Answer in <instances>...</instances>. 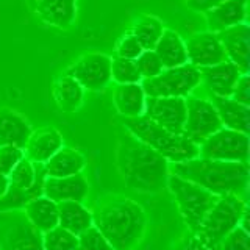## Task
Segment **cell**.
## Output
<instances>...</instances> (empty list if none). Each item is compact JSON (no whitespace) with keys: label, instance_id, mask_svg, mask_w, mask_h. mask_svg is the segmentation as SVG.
<instances>
[{"label":"cell","instance_id":"13","mask_svg":"<svg viewBox=\"0 0 250 250\" xmlns=\"http://www.w3.org/2000/svg\"><path fill=\"white\" fill-rule=\"evenodd\" d=\"M219 41H221L227 60L231 61L234 66L239 69L241 74H249L250 67V52H249V38H250V27L247 22L238 23V25L230 27L217 31Z\"/></svg>","mask_w":250,"mask_h":250},{"label":"cell","instance_id":"21","mask_svg":"<svg viewBox=\"0 0 250 250\" xmlns=\"http://www.w3.org/2000/svg\"><path fill=\"white\" fill-rule=\"evenodd\" d=\"M31 131L33 130L23 116L11 109H0V146L23 148Z\"/></svg>","mask_w":250,"mask_h":250},{"label":"cell","instance_id":"22","mask_svg":"<svg viewBox=\"0 0 250 250\" xmlns=\"http://www.w3.org/2000/svg\"><path fill=\"white\" fill-rule=\"evenodd\" d=\"M25 219L39 233H45L58 225V203L45 195L30 200L25 207Z\"/></svg>","mask_w":250,"mask_h":250},{"label":"cell","instance_id":"34","mask_svg":"<svg viewBox=\"0 0 250 250\" xmlns=\"http://www.w3.org/2000/svg\"><path fill=\"white\" fill-rule=\"evenodd\" d=\"M136 61V66L141 77L144 78H152L155 75H158L163 67V62L158 58V55L155 53V50H143V53L135 60Z\"/></svg>","mask_w":250,"mask_h":250},{"label":"cell","instance_id":"6","mask_svg":"<svg viewBox=\"0 0 250 250\" xmlns=\"http://www.w3.org/2000/svg\"><path fill=\"white\" fill-rule=\"evenodd\" d=\"M246 211H249L247 203L241 195H219L195 233L209 244H219L227 234L239 225L241 217Z\"/></svg>","mask_w":250,"mask_h":250},{"label":"cell","instance_id":"37","mask_svg":"<svg viewBox=\"0 0 250 250\" xmlns=\"http://www.w3.org/2000/svg\"><path fill=\"white\" fill-rule=\"evenodd\" d=\"M143 50H144L143 45L138 42V39L133 36L131 31L125 35L119 41V44H117V47H116L117 57L128 58V60H136L139 55L143 53Z\"/></svg>","mask_w":250,"mask_h":250},{"label":"cell","instance_id":"30","mask_svg":"<svg viewBox=\"0 0 250 250\" xmlns=\"http://www.w3.org/2000/svg\"><path fill=\"white\" fill-rule=\"evenodd\" d=\"M44 250H77L78 238L77 234L70 233L57 225L55 229L41 233Z\"/></svg>","mask_w":250,"mask_h":250},{"label":"cell","instance_id":"4","mask_svg":"<svg viewBox=\"0 0 250 250\" xmlns=\"http://www.w3.org/2000/svg\"><path fill=\"white\" fill-rule=\"evenodd\" d=\"M124 127L135 138L164 156L169 163H180L199 156V146L191 139L163 128L144 114L124 117Z\"/></svg>","mask_w":250,"mask_h":250},{"label":"cell","instance_id":"29","mask_svg":"<svg viewBox=\"0 0 250 250\" xmlns=\"http://www.w3.org/2000/svg\"><path fill=\"white\" fill-rule=\"evenodd\" d=\"M163 31H164L163 22L150 14L139 16L131 28L133 36L138 39V42L143 45L144 50H153V47L161 38Z\"/></svg>","mask_w":250,"mask_h":250},{"label":"cell","instance_id":"38","mask_svg":"<svg viewBox=\"0 0 250 250\" xmlns=\"http://www.w3.org/2000/svg\"><path fill=\"white\" fill-rule=\"evenodd\" d=\"M172 250H219V246L209 244L205 239H202L197 233L189 231Z\"/></svg>","mask_w":250,"mask_h":250},{"label":"cell","instance_id":"18","mask_svg":"<svg viewBox=\"0 0 250 250\" xmlns=\"http://www.w3.org/2000/svg\"><path fill=\"white\" fill-rule=\"evenodd\" d=\"M36 13L52 27L69 28L77 19V0H36Z\"/></svg>","mask_w":250,"mask_h":250},{"label":"cell","instance_id":"33","mask_svg":"<svg viewBox=\"0 0 250 250\" xmlns=\"http://www.w3.org/2000/svg\"><path fill=\"white\" fill-rule=\"evenodd\" d=\"M77 238H78L77 250H114L111 244L104 238V234L94 225H91L89 229H86L80 234H77Z\"/></svg>","mask_w":250,"mask_h":250},{"label":"cell","instance_id":"41","mask_svg":"<svg viewBox=\"0 0 250 250\" xmlns=\"http://www.w3.org/2000/svg\"><path fill=\"white\" fill-rule=\"evenodd\" d=\"M8 186H10V178H8V175L0 172V195H3L6 192Z\"/></svg>","mask_w":250,"mask_h":250},{"label":"cell","instance_id":"9","mask_svg":"<svg viewBox=\"0 0 250 250\" xmlns=\"http://www.w3.org/2000/svg\"><path fill=\"white\" fill-rule=\"evenodd\" d=\"M186 100V121L183 127V135L192 143L200 144L209 135L222 128V122L219 119L214 105L209 99L197 97L189 94Z\"/></svg>","mask_w":250,"mask_h":250},{"label":"cell","instance_id":"7","mask_svg":"<svg viewBox=\"0 0 250 250\" xmlns=\"http://www.w3.org/2000/svg\"><path fill=\"white\" fill-rule=\"evenodd\" d=\"M141 86L148 97H188L200 86V70L191 62L166 67L158 75L141 80Z\"/></svg>","mask_w":250,"mask_h":250},{"label":"cell","instance_id":"16","mask_svg":"<svg viewBox=\"0 0 250 250\" xmlns=\"http://www.w3.org/2000/svg\"><path fill=\"white\" fill-rule=\"evenodd\" d=\"M64 146L61 133L57 128L47 127L31 131V135L23 147V155L35 164H44Z\"/></svg>","mask_w":250,"mask_h":250},{"label":"cell","instance_id":"3","mask_svg":"<svg viewBox=\"0 0 250 250\" xmlns=\"http://www.w3.org/2000/svg\"><path fill=\"white\" fill-rule=\"evenodd\" d=\"M169 172L205 188L216 195H242L249 188V163L197 158L169 163Z\"/></svg>","mask_w":250,"mask_h":250},{"label":"cell","instance_id":"25","mask_svg":"<svg viewBox=\"0 0 250 250\" xmlns=\"http://www.w3.org/2000/svg\"><path fill=\"white\" fill-rule=\"evenodd\" d=\"M36 166V178L35 183L27 189L16 188L13 185L8 186L3 195H0V211H13V209H23L30 200H33L39 195H42V186L45 180V172L42 164H35Z\"/></svg>","mask_w":250,"mask_h":250},{"label":"cell","instance_id":"36","mask_svg":"<svg viewBox=\"0 0 250 250\" xmlns=\"http://www.w3.org/2000/svg\"><path fill=\"white\" fill-rule=\"evenodd\" d=\"M23 148L16 146H0V172L8 175L13 167L23 158Z\"/></svg>","mask_w":250,"mask_h":250},{"label":"cell","instance_id":"24","mask_svg":"<svg viewBox=\"0 0 250 250\" xmlns=\"http://www.w3.org/2000/svg\"><path fill=\"white\" fill-rule=\"evenodd\" d=\"M42 166L45 177H69L80 174L86 166V158L75 148L62 146Z\"/></svg>","mask_w":250,"mask_h":250},{"label":"cell","instance_id":"17","mask_svg":"<svg viewBox=\"0 0 250 250\" xmlns=\"http://www.w3.org/2000/svg\"><path fill=\"white\" fill-rule=\"evenodd\" d=\"M205 18L208 30L214 33L247 22V0H224L213 10L207 11Z\"/></svg>","mask_w":250,"mask_h":250},{"label":"cell","instance_id":"2","mask_svg":"<svg viewBox=\"0 0 250 250\" xmlns=\"http://www.w3.org/2000/svg\"><path fill=\"white\" fill-rule=\"evenodd\" d=\"M92 225L114 250H133L144 238L147 217L141 205L127 197H113L92 213Z\"/></svg>","mask_w":250,"mask_h":250},{"label":"cell","instance_id":"40","mask_svg":"<svg viewBox=\"0 0 250 250\" xmlns=\"http://www.w3.org/2000/svg\"><path fill=\"white\" fill-rule=\"evenodd\" d=\"M183 2L189 10L205 14L207 11L213 10V8L217 6L219 3H222L224 0H183Z\"/></svg>","mask_w":250,"mask_h":250},{"label":"cell","instance_id":"32","mask_svg":"<svg viewBox=\"0 0 250 250\" xmlns=\"http://www.w3.org/2000/svg\"><path fill=\"white\" fill-rule=\"evenodd\" d=\"M8 178H10V185L27 189V188H30L35 183V178H36L35 163H31L28 158L23 156V158L13 167L10 174H8Z\"/></svg>","mask_w":250,"mask_h":250},{"label":"cell","instance_id":"5","mask_svg":"<svg viewBox=\"0 0 250 250\" xmlns=\"http://www.w3.org/2000/svg\"><path fill=\"white\" fill-rule=\"evenodd\" d=\"M166 186L174 195L178 211L182 214L185 224L188 225V229H189V231L195 233L200 222L203 221V217L207 216L209 208L214 205L219 195L207 191L205 188L195 185L189 180L170 174V172Z\"/></svg>","mask_w":250,"mask_h":250},{"label":"cell","instance_id":"42","mask_svg":"<svg viewBox=\"0 0 250 250\" xmlns=\"http://www.w3.org/2000/svg\"><path fill=\"white\" fill-rule=\"evenodd\" d=\"M35 2H36V0H35Z\"/></svg>","mask_w":250,"mask_h":250},{"label":"cell","instance_id":"8","mask_svg":"<svg viewBox=\"0 0 250 250\" xmlns=\"http://www.w3.org/2000/svg\"><path fill=\"white\" fill-rule=\"evenodd\" d=\"M199 156L221 161L249 163V135L230 128H219L199 144Z\"/></svg>","mask_w":250,"mask_h":250},{"label":"cell","instance_id":"10","mask_svg":"<svg viewBox=\"0 0 250 250\" xmlns=\"http://www.w3.org/2000/svg\"><path fill=\"white\" fill-rule=\"evenodd\" d=\"M88 91H100L111 83V58L105 53H86L66 70Z\"/></svg>","mask_w":250,"mask_h":250},{"label":"cell","instance_id":"19","mask_svg":"<svg viewBox=\"0 0 250 250\" xmlns=\"http://www.w3.org/2000/svg\"><path fill=\"white\" fill-rule=\"evenodd\" d=\"M0 250H44L41 233L27 219H18L8 227Z\"/></svg>","mask_w":250,"mask_h":250},{"label":"cell","instance_id":"28","mask_svg":"<svg viewBox=\"0 0 250 250\" xmlns=\"http://www.w3.org/2000/svg\"><path fill=\"white\" fill-rule=\"evenodd\" d=\"M58 225L74 234H80L92 225V213L82 202H58Z\"/></svg>","mask_w":250,"mask_h":250},{"label":"cell","instance_id":"31","mask_svg":"<svg viewBox=\"0 0 250 250\" xmlns=\"http://www.w3.org/2000/svg\"><path fill=\"white\" fill-rule=\"evenodd\" d=\"M111 80L116 84H127V83H141V77L136 61L128 58L116 57L111 58Z\"/></svg>","mask_w":250,"mask_h":250},{"label":"cell","instance_id":"1","mask_svg":"<svg viewBox=\"0 0 250 250\" xmlns=\"http://www.w3.org/2000/svg\"><path fill=\"white\" fill-rule=\"evenodd\" d=\"M119 174L131 191L153 194L166 188L169 161L125 130L116 152Z\"/></svg>","mask_w":250,"mask_h":250},{"label":"cell","instance_id":"27","mask_svg":"<svg viewBox=\"0 0 250 250\" xmlns=\"http://www.w3.org/2000/svg\"><path fill=\"white\" fill-rule=\"evenodd\" d=\"M52 92L58 108L64 113H75L82 106L84 99L83 86L75 78L66 74L55 80Z\"/></svg>","mask_w":250,"mask_h":250},{"label":"cell","instance_id":"23","mask_svg":"<svg viewBox=\"0 0 250 250\" xmlns=\"http://www.w3.org/2000/svg\"><path fill=\"white\" fill-rule=\"evenodd\" d=\"M146 92L141 83L116 84L113 92V100L117 113L124 117H136L144 114L146 108Z\"/></svg>","mask_w":250,"mask_h":250},{"label":"cell","instance_id":"14","mask_svg":"<svg viewBox=\"0 0 250 250\" xmlns=\"http://www.w3.org/2000/svg\"><path fill=\"white\" fill-rule=\"evenodd\" d=\"M200 84L208 91L209 96L230 97L238 78L242 75L231 61L225 60L217 64L200 67Z\"/></svg>","mask_w":250,"mask_h":250},{"label":"cell","instance_id":"15","mask_svg":"<svg viewBox=\"0 0 250 250\" xmlns=\"http://www.w3.org/2000/svg\"><path fill=\"white\" fill-rule=\"evenodd\" d=\"M42 194L53 202H83L89 194V185L82 172L69 177H45Z\"/></svg>","mask_w":250,"mask_h":250},{"label":"cell","instance_id":"35","mask_svg":"<svg viewBox=\"0 0 250 250\" xmlns=\"http://www.w3.org/2000/svg\"><path fill=\"white\" fill-rule=\"evenodd\" d=\"M217 246L219 250H249V231L238 225Z\"/></svg>","mask_w":250,"mask_h":250},{"label":"cell","instance_id":"12","mask_svg":"<svg viewBox=\"0 0 250 250\" xmlns=\"http://www.w3.org/2000/svg\"><path fill=\"white\" fill-rule=\"evenodd\" d=\"M186 53H188V62H191L195 67H208L222 62L227 60L225 50L219 41V36L214 31H202V33L192 35L188 41Z\"/></svg>","mask_w":250,"mask_h":250},{"label":"cell","instance_id":"26","mask_svg":"<svg viewBox=\"0 0 250 250\" xmlns=\"http://www.w3.org/2000/svg\"><path fill=\"white\" fill-rule=\"evenodd\" d=\"M155 53L158 55V58L163 62V67H177L183 66L188 62V53L185 41L180 38L178 33L172 30L164 28L161 38L153 47Z\"/></svg>","mask_w":250,"mask_h":250},{"label":"cell","instance_id":"11","mask_svg":"<svg viewBox=\"0 0 250 250\" xmlns=\"http://www.w3.org/2000/svg\"><path fill=\"white\" fill-rule=\"evenodd\" d=\"M144 116L177 135H183L186 121L185 97H146Z\"/></svg>","mask_w":250,"mask_h":250},{"label":"cell","instance_id":"39","mask_svg":"<svg viewBox=\"0 0 250 250\" xmlns=\"http://www.w3.org/2000/svg\"><path fill=\"white\" fill-rule=\"evenodd\" d=\"M230 97L233 100L239 102L242 105L250 106V77H249V74H242L238 78V82L234 84V89Z\"/></svg>","mask_w":250,"mask_h":250},{"label":"cell","instance_id":"20","mask_svg":"<svg viewBox=\"0 0 250 250\" xmlns=\"http://www.w3.org/2000/svg\"><path fill=\"white\" fill-rule=\"evenodd\" d=\"M211 104L214 105L219 114V119L222 122V127L236 130L241 133H247L250 128V109L247 105H242L231 97H216L209 96Z\"/></svg>","mask_w":250,"mask_h":250}]
</instances>
